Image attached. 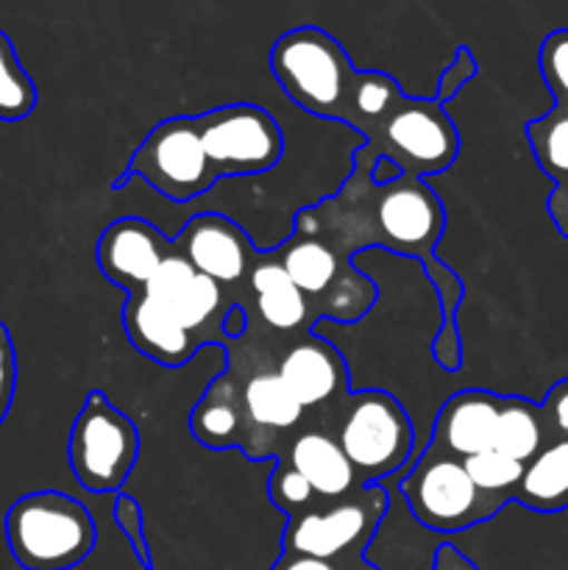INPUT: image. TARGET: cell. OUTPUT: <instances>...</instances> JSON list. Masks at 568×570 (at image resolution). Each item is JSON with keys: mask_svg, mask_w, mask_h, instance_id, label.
<instances>
[{"mask_svg": "<svg viewBox=\"0 0 568 570\" xmlns=\"http://www.w3.org/2000/svg\"><path fill=\"white\" fill-rule=\"evenodd\" d=\"M6 543L22 570H70L95 549L98 529L81 501L59 490H37L9 507Z\"/></svg>", "mask_w": 568, "mask_h": 570, "instance_id": "1", "label": "cell"}, {"mask_svg": "<svg viewBox=\"0 0 568 570\" xmlns=\"http://www.w3.org/2000/svg\"><path fill=\"white\" fill-rule=\"evenodd\" d=\"M271 70L298 109L323 120H340L356 67L332 33L298 26L273 42Z\"/></svg>", "mask_w": 568, "mask_h": 570, "instance_id": "2", "label": "cell"}, {"mask_svg": "<svg viewBox=\"0 0 568 570\" xmlns=\"http://www.w3.org/2000/svg\"><path fill=\"white\" fill-rule=\"evenodd\" d=\"M337 443L362 488H368L404 473L415 451V432L399 399L382 390H362L345 399Z\"/></svg>", "mask_w": 568, "mask_h": 570, "instance_id": "3", "label": "cell"}, {"mask_svg": "<svg viewBox=\"0 0 568 570\" xmlns=\"http://www.w3.org/2000/svg\"><path fill=\"white\" fill-rule=\"evenodd\" d=\"M401 495L407 499L412 518L429 532L457 534L477 523L490 521L507 501L482 493L468 476L462 460L427 445L415 465L399 473Z\"/></svg>", "mask_w": 568, "mask_h": 570, "instance_id": "4", "label": "cell"}, {"mask_svg": "<svg viewBox=\"0 0 568 570\" xmlns=\"http://www.w3.org/2000/svg\"><path fill=\"white\" fill-rule=\"evenodd\" d=\"M70 471L89 493H120L139 456V432L109 395L92 390L70 429Z\"/></svg>", "mask_w": 568, "mask_h": 570, "instance_id": "5", "label": "cell"}, {"mask_svg": "<svg viewBox=\"0 0 568 570\" xmlns=\"http://www.w3.org/2000/svg\"><path fill=\"white\" fill-rule=\"evenodd\" d=\"M128 176H139L173 204H189L217 184L200 142L198 122L187 115L156 122L134 150L123 178H117L111 187L123 189Z\"/></svg>", "mask_w": 568, "mask_h": 570, "instance_id": "6", "label": "cell"}, {"mask_svg": "<svg viewBox=\"0 0 568 570\" xmlns=\"http://www.w3.org/2000/svg\"><path fill=\"white\" fill-rule=\"evenodd\" d=\"M457 154H460V134L449 111L434 98L401 95L373 148L356 154V165L365 159L376 161L379 156H390L407 178H423L429 173L449 170Z\"/></svg>", "mask_w": 568, "mask_h": 570, "instance_id": "7", "label": "cell"}, {"mask_svg": "<svg viewBox=\"0 0 568 570\" xmlns=\"http://www.w3.org/2000/svg\"><path fill=\"white\" fill-rule=\"evenodd\" d=\"M384 512H388V488L368 484L345 499L329 501V507H315L304 515L290 518L282 534V551L317 557V560L362 554L376 534Z\"/></svg>", "mask_w": 568, "mask_h": 570, "instance_id": "8", "label": "cell"}, {"mask_svg": "<svg viewBox=\"0 0 568 570\" xmlns=\"http://www.w3.org/2000/svg\"><path fill=\"white\" fill-rule=\"evenodd\" d=\"M212 176L239 178L267 173L282 161L284 137L271 111L254 104H228L195 117Z\"/></svg>", "mask_w": 568, "mask_h": 570, "instance_id": "9", "label": "cell"}, {"mask_svg": "<svg viewBox=\"0 0 568 570\" xmlns=\"http://www.w3.org/2000/svg\"><path fill=\"white\" fill-rule=\"evenodd\" d=\"M173 245L156 226L143 217H120L98 237V267L111 284L126 293L145 289Z\"/></svg>", "mask_w": 568, "mask_h": 570, "instance_id": "10", "label": "cell"}, {"mask_svg": "<svg viewBox=\"0 0 568 570\" xmlns=\"http://www.w3.org/2000/svg\"><path fill=\"white\" fill-rule=\"evenodd\" d=\"M173 250L184 256L204 276L215 278L221 287L243 282L251 273L254 243L248 234L223 215H198L182 228Z\"/></svg>", "mask_w": 568, "mask_h": 570, "instance_id": "11", "label": "cell"}, {"mask_svg": "<svg viewBox=\"0 0 568 570\" xmlns=\"http://www.w3.org/2000/svg\"><path fill=\"white\" fill-rule=\"evenodd\" d=\"M145 293L193 334L204 332L223 306L221 284L195 271L178 250L165 256L159 271L145 284Z\"/></svg>", "mask_w": 568, "mask_h": 570, "instance_id": "12", "label": "cell"}, {"mask_svg": "<svg viewBox=\"0 0 568 570\" xmlns=\"http://www.w3.org/2000/svg\"><path fill=\"white\" fill-rule=\"evenodd\" d=\"M501 399L505 395H496L490 390L454 393L434 421L429 445L454 456V460H468V456L493 449Z\"/></svg>", "mask_w": 568, "mask_h": 570, "instance_id": "13", "label": "cell"}, {"mask_svg": "<svg viewBox=\"0 0 568 570\" xmlns=\"http://www.w3.org/2000/svg\"><path fill=\"white\" fill-rule=\"evenodd\" d=\"M123 332L134 348L161 367H182L198 351V334L187 332L165 306L156 304L145 289L126 293L123 304Z\"/></svg>", "mask_w": 568, "mask_h": 570, "instance_id": "14", "label": "cell"}, {"mask_svg": "<svg viewBox=\"0 0 568 570\" xmlns=\"http://www.w3.org/2000/svg\"><path fill=\"white\" fill-rule=\"evenodd\" d=\"M276 376L282 379L284 387L293 393V399L304 410L329 404L349 384V371H345L343 356L321 334H312L304 343L293 345L282 356V362H278Z\"/></svg>", "mask_w": 568, "mask_h": 570, "instance_id": "15", "label": "cell"}, {"mask_svg": "<svg viewBox=\"0 0 568 570\" xmlns=\"http://www.w3.org/2000/svg\"><path fill=\"white\" fill-rule=\"evenodd\" d=\"M287 465H293L310 482V488L315 490L321 501H340L362 488L349 456L340 449L337 438L317 432V429L301 432L290 443Z\"/></svg>", "mask_w": 568, "mask_h": 570, "instance_id": "16", "label": "cell"}, {"mask_svg": "<svg viewBox=\"0 0 568 570\" xmlns=\"http://www.w3.org/2000/svg\"><path fill=\"white\" fill-rule=\"evenodd\" d=\"M527 139L535 161L555 181L549 195V215L560 237L568 239V109H551L527 122Z\"/></svg>", "mask_w": 568, "mask_h": 570, "instance_id": "17", "label": "cell"}, {"mask_svg": "<svg viewBox=\"0 0 568 570\" xmlns=\"http://www.w3.org/2000/svg\"><path fill=\"white\" fill-rule=\"evenodd\" d=\"M512 501L540 515L568 510V440L555 438L523 465Z\"/></svg>", "mask_w": 568, "mask_h": 570, "instance_id": "18", "label": "cell"}, {"mask_svg": "<svg viewBox=\"0 0 568 570\" xmlns=\"http://www.w3.org/2000/svg\"><path fill=\"white\" fill-rule=\"evenodd\" d=\"M251 293H254L259 317L276 332H295L310 317V298L301 293L282 267V262L267 256L256 262L248 273Z\"/></svg>", "mask_w": 568, "mask_h": 570, "instance_id": "19", "label": "cell"}, {"mask_svg": "<svg viewBox=\"0 0 568 570\" xmlns=\"http://www.w3.org/2000/svg\"><path fill=\"white\" fill-rule=\"evenodd\" d=\"M401 87L393 76L382 70H354V78L349 83V92H345L343 115L340 122L351 126L354 131H360L365 137V148H373L379 131H382L384 120L390 117V111L395 109V104L401 100Z\"/></svg>", "mask_w": 568, "mask_h": 570, "instance_id": "20", "label": "cell"}, {"mask_svg": "<svg viewBox=\"0 0 568 570\" xmlns=\"http://www.w3.org/2000/svg\"><path fill=\"white\" fill-rule=\"evenodd\" d=\"M245 412L228 376L215 379L204 399L189 412V432L206 449H232L243 445Z\"/></svg>", "mask_w": 568, "mask_h": 570, "instance_id": "21", "label": "cell"}, {"mask_svg": "<svg viewBox=\"0 0 568 570\" xmlns=\"http://www.w3.org/2000/svg\"><path fill=\"white\" fill-rule=\"evenodd\" d=\"M278 262H282L287 276L293 278V284L306 295V298L326 295L329 289H337L340 284H343L340 282L343 259H340L337 250L329 243H323V239L295 234L287 243V248H282Z\"/></svg>", "mask_w": 568, "mask_h": 570, "instance_id": "22", "label": "cell"}, {"mask_svg": "<svg viewBox=\"0 0 568 570\" xmlns=\"http://www.w3.org/2000/svg\"><path fill=\"white\" fill-rule=\"evenodd\" d=\"M546 429L549 426H546L543 410L538 404L521 399V395H507V399H501L493 449L527 465L549 443Z\"/></svg>", "mask_w": 568, "mask_h": 570, "instance_id": "23", "label": "cell"}, {"mask_svg": "<svg viewBox=\"0 0 568 570\" xmlns=\"http://www.w3.org/2000/svg\"><path fill=\"white\" fill-rule=\"evenodd\" d=\"M245 421L256 429H271V432H290L304 417V406L293 399L282 379L276 373H256L245 382L239 393Z\"/></svg>", "mask_w": 568, "mask_h": 570, "instance_id": "24", "label": "cell"}, {"mask_svg": "<svg viewBox=\"0 0 568 570\" xmlns=\"http://www.w3.org/2000/svg\"><path fill=\"white\" fill-rule=\"evenodd\" d=\"M37 109V83L22 67L9 33L0 31V120H26Z\"/></svg>", "mask_w": 568, "mask_h": 570, "instance_id": "25", "label": "cell"}, {"mask_svg": "<svg viewBox=\"0 0 568 570\" xmlns=\"http://www.w3.org/2000/svg\"><path fill=\"white\" fill-rule=\"evenodd\" d=\"M462 465H466L468 476L482 493L496 495L501 501H512V493H516L518 482L523 476V462L510 460V456L496 449L468 456V460H462Z\"/></svg>", "mask_w": 568, "mask_h": 570, "instance_id": "26", "label": "cell"}, {"mask_svg": "<svg viewBox=\"0 0 568 570\" xmlns=\"http://www.w3.org/2000/svg\"><path fill=\"white\" fill-rule=\"evenodd\" d=\"M267 495H271L273 507L290 518L315 510V501H317L315 490L310 488V482H306L293 465H287V462H278V465L273 468L271 479H267Z\"/></svg>", "mask_w": 568, "mask_h": 570, "instance_id": "27", "label": "cell"}, {"mask_svg": "<svg viewBox=\"0 0 568 570\" xmlns=\"http://www.w3.org/2000/svg\"><path fill=\"white\" fill-rule=\"evenodd\" d=\"M538 67L557 109H568V28H557L540 42Z\"/></svg>", "mask_w": 568, "mask_h": 570, "instance_id": "28", "label": "cell"}, {"mask_svg": "<svg viewBox=\"0 0 568 570\" xmlns=\"http://www.w3.org/2000/svg\"><path fill=\"white\" fill-rule=\"evenodd\" d=\"M115 521H117V529L126 534L128 546L134 549L137 560L143 562V570H156L154 562H150V549H148V540H145V527H143V510H139L137 499H131V495L126 493H117Z\"/></svg>", "mask_w": 568, "mask_h": 570, "instance_id": "29", "label": "cell"}, {"mask_svg": "<svg viewBox=\"0 0 568 570\" xmlns=\"http://www.w3.org/2000/svg\"><path fill=\"white\" fill-rule=\"evenodd\" d=\"M477 59H473L471 48H466V45H460V48L454 50V59H451V65L445 67L443 72H440V81H438V92H434V100H438L440 106L449 104L451 98H454L457 92H460L462 87H466L468 81H473V76H477Z\"/></svg>", "mask_w": 568, "mask_h": 570, "instance_id": "30", "label": "cell"}, {"mask_svg": "<svg viewBox=\"0 0 568 570\" xmlns=\"http://www.w3.org/2000/svg\"><path fill=\"white\" fill-rule=\"evenodd\" d=\"M17 390V351L9 326L0 321V426L9 417Z\"/></svg>", "mask_w": 568, "mask_h": 570, "instance_id": "31", "label": "cell"}, {"mask_svg": "<svg viewBox=\"0 0 568 570\" xmlns=\"http://www.w3.org/2000/svg\"><path fill=\"white\" fill-rule=\"evenodd\" d=\"M271 570H379L368 566L362 554L340 557V560H317V557H304V554H287L282 551Z\"/></svg>", "mask_w": 568, "mask_h": 570, "instance_id": "32", "label": "cell"}, {"mask_svg": "<svg viewBox=\"0 0 568 570\" xmlns=\"http://www.w3.org/2000/svg\"><path fill=\"white\" fill-rule=\"evenodd\" d=\"M540 410H543L546 426H549L557 438L568 440V379L566 382H557L555 387L546 393Z\"/></svg>", "mask_w": 568, "mask_h": 570, "instance_id": "33", "label": "cell"}, {"mask_svg": "<svg viewBox=\"0 0 568 570\" xmlns=\"http://www.w3.org/2000/svg\"><path fill=\"white\" fill-rule=\"evenodd\" d=\"M432 570H479V568L473 566V562L468 560L460 549H454V546L445 543L434 551Z\"/></svg>", "mask_w": 568, "mask_h": 570, "instance_id": "34", "label": "cell"}, {"mask_svg": "<svg viewBox=\"0 0 568 570\" xmlns=\"http://www.w3.org/2000/svg\"><path fill=\"white\" fill-rule=\"evenodd\" d=\"M368 178H371L373 187H388V184L399 181V178H404V173H401V167L395 165L390 156H379L376 161H373L371 173H368Z\"/></svg>", "mask_w": 568, "mask_h": 570, "instance_id": "35", "label": "cell"}, {"mask_svg": "<svg viewBox=\"0 0 568 570\" xmlns=\"http://www.w3.org/2000/svg\"><path fill=\"white\" fill-rule=\"evenodd\" d=\"M221 328H223V334H228V337H239V334L245 332V312H243V306H232V309H226Z\"/></svg>", "mask_w": 568, "mask_h": 570, "instance_id": "36", "label": "cell"}]
</instances>
